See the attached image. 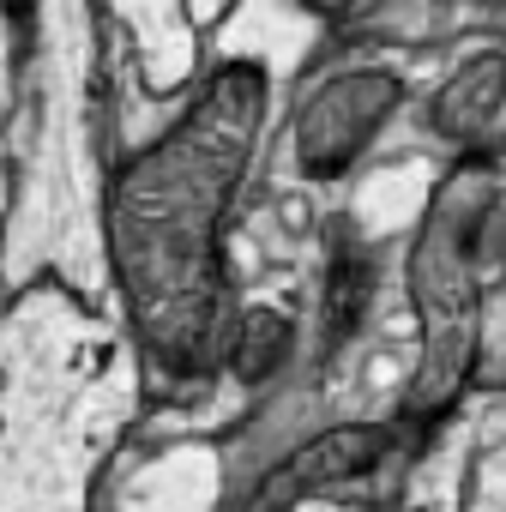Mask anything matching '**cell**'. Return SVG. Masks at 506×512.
<instances>
[{"label": "cell", "instance_id": "cell-1", "mask_svg": "<svg viewBox=\"0 0 506 512\" xmlns=\"http://www.w3.org/2000/svg\"><path fill=\"white\" fill-rule=\"evenodd\" d=\"M392 97H398V85L380 79V73H356V79L326 85V91L302 109V133H296V139H302V163H308L314 175H338V169L368 145V133L386 121Z\"/></svg>", "mask_w": 506, "mask_h": 512}, {"label": "cell", "instance_id": "cell-2", "mask_svg": "<svg viewBox=\"0 0 506 512\" xmlns=\"http://www.w3.org/2000/svg\"><path fill=\"white\" fill-rule=\"evenodd\" d=\"M284 344H290V320H278V314H253V320H247V338H241L235 368H241L247 380H260V374L284 356Z\"/></svg>", "mask_w": 506, "mask_h": 512}, {"label": "cell", "instance_id": "cell-3", "mask_svg": "<svg viewBox=\"0 0 506 512\" xmlns=\"http://www.w3.org/2000/svg\"><path fill=\"white\" fill-rule=\"evenodd\" d=\"M362 284H368V266H362V260H338V272H332V326H338V332L356 320Z\"/></svg>", "mask_w": 506, "mask_h": 512}]
</instances>
